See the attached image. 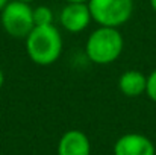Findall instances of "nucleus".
<instances>
[{
  "label": "nucleus",
  "mask_w": 156,
  "mask_h": 155,
  "mask_svg": "<svg viewBox=\"0 0 156 155\" xmlns=\"http://www.w3.org/2000/svg\"><path fill=\"white\" fill-rule=\"evenodd\" d=\"M23 2H27V3H30V2H34V0H23Z\"/></svg>",
  "instance_id": "2eb2a0df"
},
{
  "label": "nucleus",
  "mask_w": 156,
  "mask_h": 155,
  "mask_svg": "<svg viewBox=\"0 0 156 155\" xmlns=\"http://www.w3.org/2000/svg\"><path fill=\"white\" fill-rule=\"evenodd\" d=\"M146 94L149 96L150 101L156 103V68L147 76V87H146Z\"/></svg>",
  "instance_id": "9d476101"
},
{
  "label": "nucleus",
  "mask_w": 156,
  "mask_h": 155,
  "mask_svg": "<svg viewBox=\"0 0 156 155\" xmlns=\"http://www.w3.org/2000/svg\"><path fill=\"white\" fill-rule=\"evenodd\" d=\"M114 155H155V145L143 134L129 132L115 142Z\"/></svg>",
  "instance_id": "423d86ee"
},
{
  "label": "nucleus",
  "mask_w": 156,
  "mask_h": 155,
  "mask_svg": "<svg viewBox=\"0 0 156 155\" xmlns=\"http://www.w3.org/2000/svg\"><path fill=\"white\" fill-rule=\"evenodd\" d=\"M0 23L3 31L17 40H26L35 28L34 8L23 0H11L0 12Z\"/></svg>",
  "instance_id": "7ed1b4c3"
},
{
  "label": "nucleus",
  "mask_w": 156,
  "mask_h": 155,
  "mask_svg": "<svg viewBox=\"0 0 156 155\" xmlns=\"http://www.w3.org/2000/svg\"><path fill=\"white\" fill-rule=\"evenodd\" d=\"M150 2V6H152V9L156 12V0H149Z\"/></svg>",
  "instance_id": "4468645a"
},
{
  "label": "nucleus",
  "mask_w": 156,
  "mask_h": 155,
  "mask_svg": "<svg viewBox=\"0 0 156 155\" xmlns=\"http://www.w3.org/2000/svg\"><path fill=\"white\" fill-rule=\"evenodd\" d=\"M9 2H11V0H0V12H2V11L5 9V6H6V5H8Z\"/></svg>",
  "instance_id": "9b49d317"
},
{
  "label": "nucleus",
  "mask_w": 156,
  "mask_h": 155,
  "mask_svg": "<svg viewBox=\"0 0 156 155\" xmlns=\"http://www.w3.org/2000/svg\"><path fill=\"white\" fill-rule=\"evenodd\" d=\"M91 17L99 26L120 28L133 14V0H88Z\"/></svg>",
  "instance_id": "20e7f679"
},
{
  "label": "nucleus",
  "mask_w": 156,
  "mask_h": 155,
  "mask_svg": "<svg viewBox=\"0 0 156 155\" xmlns=\"http://www.w3.org/2000/svg\"><path fill=\"white\" fill-rule=\"evenodd\" d=\"M91 20L93 17L88 3H67L59 14L61 26L71 34H79L85 31Z\"/></svg>",
  "instance_id": "39448f33"
},
{
  "label": "nucleus",
  "mask_w": 156,
  "mask_h": 155,
  "mask_svg": "<svg viewBox=\"0 0 156 155\" xmlns=\"http://www.w3.org/2000/svg\"><path fill=\"white\" fill-rule=\"evenodd\" d=\"M67 3H88V0H65Z\"/></svg>",
  "instance_id": "ddd939ff"
},
{
  "label": "nucleus",
  "mask_w": 156,
  "mask_h": 155,
  "mask_svg": "<svg viewBox=\"0 0 156 155\" xmlns=\"http://www.w3.org/2000/svg\"><path fill=\"white\" fill-rule=\"evenodd\" d=\"M26 52L37 65H52L62 53V35L55 24L35 26L26 37Z\"/></svg>",
  "instance_id": "f257e3e1"
},
{
  "label": "nucleus",
  "mask_w": 156,
  "mask_h": 155,
  "mask_svg": "<svg viewBox=\"0 0 156 155\" xmlns=\"http://www.w3.org/2000/svg\"><path fill=\"white\" fill-rule=\"evenodd\" d=\"M3 84H5V73H3V70L0 68V88L3 87Z\"/></svg>",
  "instance_id": "f8f14e48"
},
{
  "label": "nucleus",
  "mask_w": 156,
  "mask_h": 155,
  "mask_svg": "<svg viewBox=\"0 0 156 155\" xmlns=\"http://www.w3.org/2000/svg\"><path fill=\"white\" fill-rule=\"evenodd\" d=\"M91 143L85 132L79 129L67 131L59 143H58V155H90Z\"/></svg>",
  "instance_id": "0eeeda50"
},
{
  "label": "nucleus",
  "mask_w": 156,
  "mask_h": 155,
  "mask_svg": "<svg viewBox=\"0 0 156 155\" xmlns=\"http://www.w3.org/2000/svg\"><path fill=\"white\" fill-rule=\"evenodd\" d=\"M124 49V40L118 28L99 26L87 40L85 52L91 62L108 65L115 62Z\"/></svg>",
  "instance_id": "f03ea898"
},
{
  "label": "nucleus",
  "mask_w": 156,
  "mask_h": 155,
  "mask_svg": "<svg viewBox=\"0 0 156 155\" xmlns=\"http://www.w3.org/2000/svg\"><path fill=\"white\" fill-rule=\"evenodd\" d=\"M147 76L140 70H126L118 78V90L127 98H138L146 93Z\"/></svg>",
  "instance_id": "6e6552de"
},
{
  "label": "nucleus",
  "mask_w": 156,
  "mask_h": 155,
  "mask_svg": "<svg viewBox=\"0 0 156 155\" xmlns=\"http://www.w3.org/2000/svg\"><path fill=\"white\" fill-rule=\"evenodd\" d=\"M34 21L35 26L53 24V11L46 5H40L34 8Z\"/></svg>",
  "instance_id": "1a4fd4ad"
}]
</instances>
